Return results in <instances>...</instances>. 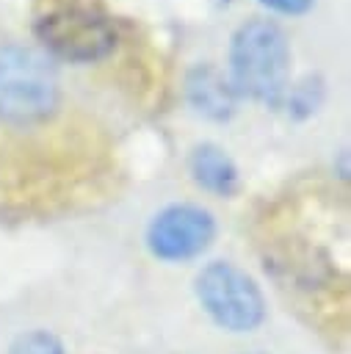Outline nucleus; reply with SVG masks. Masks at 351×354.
I'll use <instances>...</instances> for the list:
<instances>
[{
  "mask_svg": "<svg viewBox=\"0 0 351 354\" xmlns=\"http://www.w3.org/2000/svg\"><path fill=\"white\" fill-rule=\"evenodd\" d=\"M216 3H218V6H227V3H229V0H216Z\"/></svg>",
  "mask_w": 351,
  "mask_h": 354,
  "instance_id": "11",
  "label": "nucleus"
},
{
  "mask_svg": "<svg viewBox=\"0 0 351 354\" xmlns=\"http://www.w3.org/2000/svg\"><path fill=\"white\" fill-rule=\"evenodd\" d=\"M193 293L207 318L232 335L260 329L268 315L257 279L229 260H213L202 266L193 279Z\"/></svg>",
  "mask_w": 351,
  "mask_h": 354,
  "instance_id": "3",
  "label": "nucleus"
},
{
  "mask_svg": "<svg viewBox=\"0 0 351 354\" xmlns=\"http://www.w3.org/2000/svg\"><path fill=\"white\" fill-rule=\"evenodd\" d=\"M188 174L202 191L213 196H235L240 188V171L235 160L227 155V149H221L213 141H202L191 149Z\"/></svg>",
  "mask_w": 351,
  "mask_h": 354,
  "instance_id": "7",
  "label": "nucleus"
},
{
  "mask_svg": "<svg viewBox=\"0 0 351 354\" xmlns=\"http://www.w3.org/2000/svg\"><path fill=\"white\" fill-rule=\"evenodd\" d=\"M229 86L265 108H279L290 86V41L271 19H246L229 39Z\"/></svg>",
  "mask_w": 351,
  "mask_h": 354,
  "instance_id": "1",
  "label": "nucleus"
},
{
  "mask_svg": "<svg viewBox=\"0 0 351 354\" xmlns=\"http://www.w3.org/2000/svg\"><path fill=\"white\" fill-rule=\"evenodd\" d=\"M185 102L207 122H229L238 111V94L213 64H196L185 75Z\"/></svg>",
  "mask_w": 351,
  "mask_h": 354,
  "instance_id": "6",
  "label": "nucleus"
},
{
  "mask_svg": "<svg viewBox=\"0 0 351 354\" xmlns=\"http://www.w3.org/2000/svg\"><path fill=\"white\" fill-rule=\"evenodd\" d=\"M58 105V75L53 61L28 44L0 47V119L33 124Z\"/></svg>",
  "mask_w": 351,
  "mask_h": 354,
  "instance_id": "2",
  "label": "nucleus"
},
{
  "mask_svg": "<svg viewBox=\"0 0 351 354\" xmlns=\"http://www.w3.org/2000/svg\"><path fill=\"white\" fill-rule=\"evenodd\" d=\"M257 3L274 14H282V17H301L312 8L315 0H257Z\"/></svg>",
  "mask_w": 351,
  "mask_h": 354,
  "instance_id": "10",
  "label": "nucleus"
},
{
  "mask_svg": "<svg viewBox=\"0 0 351 354\" xmlns=\"http://www.w3.org/2000/svg\"><path fill=\"white\" fill-rule=\"evenodd\" d=\"M216 216L193 202H174L158 210L144 232L152 257L163 263H185L207 252L216 238Z\"/></svg>",
  "mask_w": 351,
  "mask_h": 354,
  "instance_id": "5",
  "label": "nucleus"
},
{
  "mask_svg": "<svg viewBox=\"0 0 351 354\" xmlns=\"http://www.w3.org/2000/svg\"><path fill=\"white\" fill-rule=\"evenodd\" d=\"M36 39L47 53L72 64H91L116 47V25L97 8L61 6L41 14L33 25Z\"/></svg>",
  "mask_w": 351,
  "mask_h": 354,
  "instance_id": "4",
  "label": "nucleus"
},
{
  "mask_svg": "<svg viewBox=\"0 0 351 354\" xmlns=\"http://www.w3.org/2000/svg\"><path fill=\"white\" fill-rule=\"evenodd\" d=\"M323 94H326L323 77H321V75H304L298 83L287 86L282 105H285V111H287L290 119L301 122V119H310V116L321 108Z\"/></svg>",
  "mask_w": 351,
  "mask_h": 354,
  "instance_id": "8",
  "label": "nucleus"
},
{
  "mask_svg": "<svg viewBox=\"0 0 351 354\" xmlns=\"http://www.w3.org/2000/svg\"><path fill=\"white\" fill-rule=\"evenodd\" d=\"M8 354H66V348L61 337L53 335L50 329H30L14 337Z\"/></svg>",
  "mask_w": 351,
  "mask_h": 354,
  "instance_id": "9",
  "label": "nucleus"
}]
</instances>
